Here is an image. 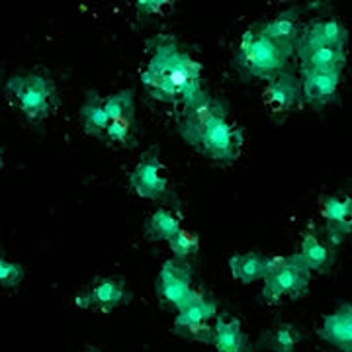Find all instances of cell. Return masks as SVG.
Masks as SVG:
<instances>
[{
    "instance_id": "19",
    "label": "cell",
    "mask_w": 352,
    "mask_h": 352,
    "mask_svg": "<svg viewBox=\"0 0 352 352\" xmlns=\"http://www.w3.org/2000/svg\"><path fill=\"white\" fill-rule=\"evenodd\" d=\"M87 296L90 302V309H100L104 314L110 309H116L118 305H122L127 300V292L122 286V282L110 280V278L94 284L87 292Z\"/></svg>"
},
{
    "instance_id": "25",
    "label": "cell",
    "mask_w": 352,
    "mask_h": 352,
    "mask_svg": "<svg viewBox=\"0 0 352 352\" xmlns=\"http://www.w3.org/2000/svg\"><path fill=\"white\" fill-rule=\"evenodd\" d=\"M22 280H24V268L20 264L0 256V286L16 288Z\"/></svg>"
},
{
    "instance_id": "4",
    "label": "cell",
    "mask_w": 352,
    "mask_h": 352,
    "mask_svg": "<svg viewBox=\"0 0 352 352\" xmlns=\"http://www.w3.org/2000/svg\"><path fill=\"white\" fill-rule=\"evenodd\" d=\"M311 270L300 252L289 256H272V266L263 278V298L266 303L298 300L309 289Z\"/></svg>"
},
{
    "instance_id": "5",
    "label": "cell",
    "mask_w": 352,
    "mask_h": 352,
    "mask_svg": "<svg viewBox=\"0 0 352 352\" xmlns=\"http://www.w3.org/2000/svg\"><path fill=\"white\" fill-rule=\"evenodd\" d=\"M6 92L30 122L45 120L55 108V87L43 75H16L6 82Z\"/></svg>"
},
{
    "instance_id": "3",
    "label": "cell",
    "mask_w": 352,
    "mask_h": 352,
    "mask_svg": "<svg viewBox=\"0 0 352 352\" xmlns=\"http://www.w3.org/2000/svg\"><path fill=\"white\" fill-rule=\"evenodd\" d=\"M288 57V53L276 41L266 38L261 30H247L241 36L237 63L249 76L268 82L270 78L284 73Z\"/></svg>"
},
{
    "instance_id": "2",
    "label": "cell",
    "mask_w": 352,
    "mask_h": 352,
    "mask_svg": "<svg viewBox=\"0 0 352 352\" xmlns=\"http://www.w3.org/2000/svg\"><path fill=\"white\" fill-rule=\"evenodd\" d=\"M186 108L188 118L182 124L184 139L192 145H198L214 161H235L243 145V133L233 122L227 120L221 106L201 94Z\"/></svg>"
},
{
    "instance_id": "15",
    "label": "cell",
    "mask_w": 352,
    "mask_h": 352,
    "mask_svg": "<svg viewBox=\"0 0 352 352\" xmlns=\"http://www.w3.org/2000/svg\"><path fill=\"white\" fill-rule=\"evenodd\" d=\"M300 69H335L342 71L346 65V50L333 45H296Z\"/></svg>"
},
{
    "instance_id": "24",
    "label": "cell",
    "mask_w": 352,
    "mask_h": 352,
    "mask_svg": "<svg viewBox=\"0 0 352 352\" xmlns=\"http://www.w3.org/2000/svg\"><path fill=\"white\" fill-rule=\"evenodd\" d=\"M104 102V110L110 116V120L116 118H131L133 116V108H135V102H133V94L129 90H122V92H116L108 98H102Z\"/></svg>"
},
{
    "instance_id": "11",
    "label": "cell",
    "mask_w": 352,
    "mask_h": 352,
    "mask_svg": "<svg viewBox=\"0 0 352 352\" xmlns=\"http://www.w3.org/2000/svg\"><path fill=\"white\" fill-rule=\"evenodd\" d=\"M317 337L339 352H352V303H342L323 317Z\"/></svg>"
},
{
    "instance_id": "9",
    "label": "cell",
    "mask_w": 352,
    "mask_h": 352,
    "mask_svg": "<svg viewBox=\"0 0 352 352\" xmlns=\"http://www.w3.org/2000/svg\"><path fill=\"white\" fill-rule=\"evenodd\" d=\"M129 186L143 200H159L168 190V176L157 157H147L135 164L129 175Z\"/></svg>"
},
{
    "instance_id": "6",
    "label": "cell",
    "mask_w": 352,
    "mask_h": 352,
    "mask_svg": "<svg viewBox=\"0 0 352 352\" xmlns=\"http://www.w3.org/2000/svg\"><path fill=\"white\" fill-rule=\"evenodd\" d=\"M157 292L163 298V302L173 305L176 311L182 309L200 294V289L194 288L192 284L190 264L182 258L164 261L157 276Z\"/></svg>"
},
{
    "instance_id": "16",
    "label": "cell",
    "mask_w": 352,
    "mask_h": 352,
    "mask_svg": "<svg viewBox=\"0 0 352 352\" xmlns=\"http://www.w3.org/2000/svg\"><path fill=\"white\" fill-rule=\"evenodd\" d=\"M261 32L266 38L276 41L288 55L296 53V43L300 38V24H298V18H296L294 10L278 14L276 18L268 20L266 24L261 25Z\"/></svg>"
},
{
    "instance_id": "22",
    "label": "cell",
    "mask_w": 352,
    "mask_h": 352,
    "mask_svg": "<svg viewBox=\"0 0 352 352\" xmlns=\"http://www.w3.org/2000/svg\"><path fill=\"white\" fill-rule=\"evenodd\" d=\"M180 219L176 217L173 212L168 210H157L155 214L149 217L147 223V235L153 241H168L176 235V231L180 229Z\"/></svg>"
},
{
    "instance_id": "7",
    "label": "cell",
    "mask_w": 352,
    "mask_h": 352,
    "mask_svg": "<svg viewBox=\"0 0 352 352\" xmlns=\"http://www.w3.org/2000/svg\"><path fill=\"white\" fill-rule=\"evenodd\" d=\"M217 317V303L208 298L200 289V294L178 309L175 317V329L184 333L186 337L200 342H210L212 339V325L210 321Z\"/></svg>"
},
{
    "instance_id": "17",
    "label": "cell",
    "mask_w": 352,
    "mask_h": 352,
    "mask_svg": "<svg viewBox=\"0 0 352 352\" xmlns=\"http://www.w3.org/2000/svg\"><path fill=\"white\" fill-rule=\"evenodd\" d=\"M346 28L339 20H321L311 24L303 34H300L298 43L302 45H333L346 50ZM296 43V45H298Z\"/></svg>"
},
{
    "instance_id": "26",
    "label": "cell",
    "mask_w": 352,
    "mask_h": 352,
    "mask_svg": "<svg viewBox=\"0 0 352 352\" xmlns=\"http://www.w3.org/2000/svg\"><path fill=\"white\" fill-rule=\"evenodd\" d=\"M129 131H131V118H116L108 124L104 135L113 143H126L129 139Z\"/></svg>"
},
{
    "instance_id": "20",
    "label": "cell",
    "mask_w": 352,
    "mask_h": 352,
    "mask_svg": "<svg viewBox=\"0 0 352 352\" xmlns=\"http://www.w3.org/2000/svg\"><path fill=\"white\" fill-rule=\"evenodd\" d=\"M80 120H82V127L90 135H104L108 124L112 122L110 116L104 110V102L100 96H90L80 110Z\"/></svg>"
},
{
    "instance_id": "12",
    "label": "cell",
    "mask_w": 352,
    "mask_h": 352,
    "mask_svg": "<svg viewBox=\"0 0 352 352\" xmlns=\"http://www.w3.org/2000/svg\"><path fill=\"white\" fill-rule=\"evenodd\" d=\"M264 104L272 112H289L303 102L302 82L292 73H280L266 82L263 90Z\"/></svg>"
},
{
    "instance_id": "13",
    "label": "cell",
    "mask_w": 352,
    "mask_h": 352,
    "mask_svg": "<svg viewBox=\"0 0 352 352\" xmlns=\"http://www.w3.org/2000/svg\"><path fill=\"white\" fill-rule=\"evenodd\" d=\"M210 342L214 344L215 352H252L245 329L233 315L215 317Z\"/></svg>"
},
{
    "instance_id": "8",
    "label": "cell",
    "mask_w": 352,
    "mask_h": 352,
    "mask_svg": "<svg viewBox=\"0 0 352 352\" xmlns=\"http://www.w3.org/2000/svg\"><path fill=\"white\" fill-rule=\"evenodd\" d=\"M342 71L335 69H300L303 102L311 106H327L337 96Z\"/></svg>"
},
{
    "instance_id": "28",
    "label": "cell",
    "mask_w": 352,
    "mask_h": 352,
    "mask_svg": "<svg viewBox=\"0 0 352 352\" xmlns=\"http://www.w3.org/2000/svg\"><path fill=\"white\" fill-rule=\"evenodd\" d=\"M2 164H4V161H2V153H0V168H2Z\"/></svg>"
},
{
    "instance_id": "14",
    "label": "cell",
    "mask_w": 352,
    "mask_h": 352,
    "mask_svg": "<svg viewBox=\"0 0 352 352\" xmlns=\"http://www.w3.org/2000/svg\"><path fill=\"white\" fill-rule=\"evenodd\" d=\"M229 272L241 284H254L263 282V278L268 274L272 266V256H266L263 252H237L231 254L229 261Z\"/></svg>"
},
{
    "instance_id": "29",
    "label": "cell",
    "mask_w": 352,
    "mask_h": 352,
    "mask_svg": "<svg viewBox=\"0 0 352 352\" xmlns=\"http://www.w3.org/2000/svg\"><path fill=\"white\" fill-rule=\"evenodd\" d=\"M85 352H98L96 349H90V351H85Z\"/></svg>"
},
{
    "instance_id": "1",
    "label": "cell",
    "mask_w": 352,
    "mask_h": 352,
    "mask_svg": "<svg viewBox=\"0 0 352 352\" xmlns=\"http://www.w3.org/2000/svg\"><path fill=\"white\" fill-rule=\"evenodd\" d=\"M201 73L204 67L200 61L180 50L173 39L164 38L157 41L149 61L141 71V82L157 100L168 104L182 102L190 106L204 94Z\"/></svg>"
},
{
    "instance_id": "21",
    "label": "cell",
    "mask_w": 352,
    "mask_h": 352,
    "mask_svg": "<svg viewBox=\"0 0 352 352\" xmlns=\"http://www.w3.org/2000/svg\"><path fill=\"white\" fill-rule=\"evenodd\" d=\"M300 342H302V331L292 323H284L272 329L264 337V346L272 352H296Z\"/></svg>"
},
{
    "instance_id": "10",
    "label": "cell",
    "mask_w": 352,
    "mask_h": 352,
    "mask_svg": "<svg viewBox=\"0 0 352 352\" xmlns=\"http://www.w3.org/2000/svg\"><path fill=\"white\" fill-rule=\"evenodd\" d=\"M321 217L325 219L327 239L339 247L352 233V198L351 196H325L321 198Z\"/></svg>"
},
{
    "instance_id": "23",
    "label": "cell",
    "mask_w": 352,
    "mask_h": 352,
    "mask_svg": "<svg viewBox=\"0 0 352 352\" xmlns=\"http://www.w3.org/2000/svg\"><path fill=\"white\" fill-rule=\"evenodd\" d=\"M168 249L173 251V256H175V258L186 261L188 256L198 252V249H200V239H198L196 233H192L188 229L180 227V229L176 231L175 237L168 241Z\"/></svg>"
},
{
    "instance_id": "27",
    "label": "cell",
    "mask_w": 352,
    "mask_h": 352,
    "mask_svg": "<svg viewBox=\"0 0 352 352\" xmlns=\"http://www.w3.org/2000/svg\"><path fill=\"white\" fill-rule=\"evenodd\" d=\"M170 0H135L138 10L145 14H161L164 6H168Z\"/></svg>"
},
{
    "instance_id": "18",
    "label": "cell",
    "mask_w": 352,
    "mask_h": 352,
    "mask_svg": "<svg viewBox=\"0 0 352 352\" xmlns=\"http://www.w3.org/2000/svg\"><path fill=\"white\" fill-rule=\"evenodd\" d=\"M300 254L305 261V264L309 266L311 272H325L331 268L333 258H335V251L333 245L325 243L323 239H319V235L315 233H305L300 243Z\"/></svg>"
}]
</instances>
